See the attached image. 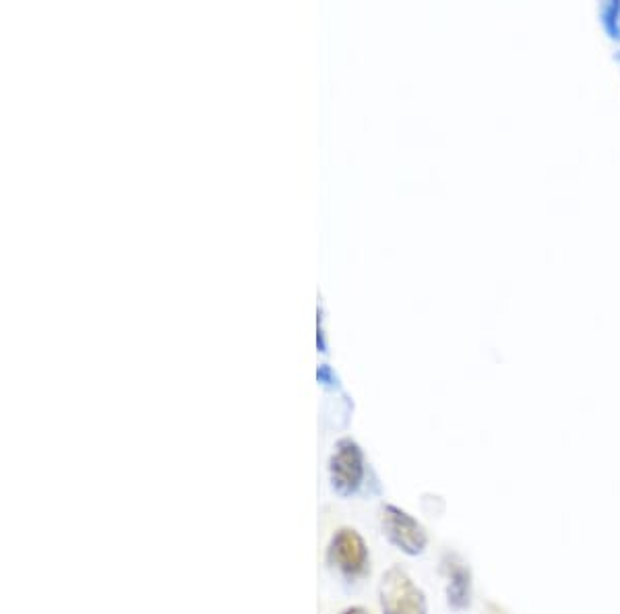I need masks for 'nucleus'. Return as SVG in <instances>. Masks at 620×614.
<instances>
[{"label": "nucleus", "mask_w": 620, "mask_h": 614, "mask_svg": "<svg viewBox=\"0 0 620 614\" xmlns=\"http://www.w3.org/2000/svg\"><path fill=\"white\" fill-rule=\"evenodd\" d=\"M379 604L383 614H428L426 594L416 586L406 569L389 567L379 583Z\"/></svg>", "instance_id": "1"}, {"label": "nucleus", "mask_w": 620, "mask_h": 614, "mask_svg": "<svg viewBox=\"0 0 620 614\" xmlns=\"http://www.w3.org/2000/svg\"><path fill=\"white\" fill-rule=\"evenodd\" d=\"M329 478L333 493L341 499L356 497L366 480L364 453L352 439H341L329 459Z\"/></svg>", "instance_id": "2"}, {"label": "nucleus", "mask_w": 620, "mask_h": 614, "mask_svg": "<svg viewBox=\"0 0 620 614\" xmlns=\"http://www.w3.org/2000/svg\"><path fill=\"white\" fill-rule=\"evenodd\" d=\"M327 563L348 581H358L368 573L370 555L364 538L354 528H339L327 546Z\"/></svg>", "instance_id": "3"}, {"label": "nucleus", "mask_w": 620, "mask_h": 614, "mask_svg": "<svg viewBox=\"0 0 620 614\" xmlns=\"http://www.w3.org/2000/svg\"><path fill=\"white\" fill-rule=\"evenodd\" d=\"M381 528L389 544L408 557H420L428 546V534L420 521L397 505H383Z\"/></svg>", "instance_id": "4"}, {"label": "nucleus", "mask_w": 620, "mask_h": 614, "mask_svg": "<svg viewBox=\"0 0 620 614\" xmlns=\"http://www.w3.org/2000/svg\"><path fill=\"white\" fill-rule=\"evenodd\" d=\"M443 569L447 573V604L451 610H468L472 604L474 583L472 571L457 555H445Z\"/></svg>", "instance_id": "5"}, {"label": "nucleus", "mask_w": 620, "mask_h": 614, "mask_svg": "<svg viewBox=\"0 0 620 614\" xmlns=\"http://www.w3.org/2000/svg\"><path fill=\"white\" fill-rule=\"evenodd\" d=\"M600 21L608 38L620 42V0H608V3H602Z\"/></svg>", "instance_id": "6"}, {"label": "nucleus", "mask_w": 620, "mask_h": 614, "mask_svg": "<svg viewBox=\"0 0 620 614\" xmlns=\"http://www.w3.org/2000/svg\"><path fill=\"white\" fill-rule=\"evenodd\" d=\"M341 614H368V610L362 608V606H350V608H346Z\"/></svg>", "instance_id": "7"}, {"label": "nucleus", "mask_w": 620, "mask_h": 614, "mask_svg": "<svg viewBox=\"0 0 620 614\" xmlns=\"http://www.w3.org/2000/svg\"><path fill=\"white\" fill-rule=\"evenodd\" d=\"M616 60H618V63H620V52H618V54H616Z\"/></svg>", "instance_id": "8"}]
</instances>
